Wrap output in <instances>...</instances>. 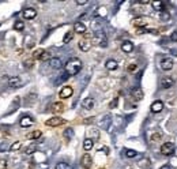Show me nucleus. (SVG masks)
<instances>
[{
  "mask_svg": "<svg viewBox=\"0 0 177 169\" xmlns=\"http://www.w3.org/2000/svg\"><path fill=\"white\" fill-rule=\"evenodd\" d=\"M64 70H66V74L68 76H72V75H76L79 71L82 70V62L78 57H72L64 64Z\"/></svg>",
  "mask_w": 177,
  "mask_h": 169,
  "instance_id": "nucleus-1",
  "label": "nucleus"
},
{
  "mask_svg": "<svg viewBox=\"0 0 177 169\" xmlns=\"http://www.w3.org/2000/svg\"><path fill=\"white\" fill-rule=\"evenodd\" d=\"M91 44L94 45H98V47L105 48L108 45V38H106V34L104 32H95L93 34V40H91Z\"/></svg>",
  "mask_w": 177,
  "mask_h": 169,
  "instance_id": "nucleus-2",
  "label": "nucleus"
},
{
  "mask_svg": "<svg viewBox=\"0 0 177 169\" xmlns=\"http://www.w3.org/2000/svg\"><path fill=\"white\" fill-rule=\"evenodd\" d=\"M174 150H176V146L172 142H166V143H164L161 146V153L164 156H172L174 153Z\"/></svg>",
  "mask_w": 177,
  "mask_h": 169,
  "instance_id": "nucleus-3",
  "label": "nucleus"
},
{
  "mask_svg": "<svg viewBox=\"0 0 177 169\" xmlns=\"http://www.w3.org/2000/svg\"><path fill=\"white\" fill-rule=\"evenodd\" d=\"M45 124L49 127H59V126H61V124H66V120L59 117V116H55V117L48 119L47 122H45Z\"/></svg>",
  "mask_w": 177,
  "mask_h": 169,
  "instance_id": "nucleus-4",
  "label": "nucleus"
},
{
  "mask_svg": "<svg viewBox=\"0 0 177 169\" xmlns=\"http://www.w3.org/2000/svg\"><path fill=\"white\" fill-rule=\"evenodd\" d=\"M173 59H170V57H164V59L161 60V63H159V67H161V70L164 71H170L172 68H173Z\"/></svg>",
  "mask_w": 177,
  "mask_h": 169,
  "instance_id": "nucleus-5",
  "label": "nucleus"
},
{
  "mask_svg": "<svg viewBox=\"0 0 177 169\" xmlns=\"http://www.w3.org/2000/svg\"><path fill=\"white\" fill-rule=\"evenodd\" d=\"M80 165H82L85 169H90L91 168V165H93V158H91V156L89 153H86V154H83L82 156Z\"/></svg>",
  "mask_w": 177,
  "mask_h": 169,
  "instance_id": "nucleus-6",
  "label": "nucleus"
},
{
  "mask_svg": "<svg viewBox=\"0 0 177 169\" xmlns=\"http://www.w3.org/2000/svg\"><path fill=\"white\" fill-rule=\"evenodd\" d=\"M159 86H161V89H170L174 86V79L170 76H164L159 82Z\"/></svg>",
  "mask_w": 177,
  "mask_h": 169,
  "instance_id": "nucleus-7",
  "label": "nucleus"
},
{
  "mask_svg": "<svg viewBox=\"0 0 177 169\" xmlns=\"http://www.w3.org/2000/svg\"><path fill=\"white\" fill-rule=\"evenodd\" d=\"M149 18H146V16H138V18H135L134 19V26L135 28H145L149 25Z\"/></svg>",
  "mask_w": 177,
  "mask_h": 169,
  "instance_id": "nucleus-8",
  "label": "nucleus"
},
{
  "mask_svg": "<svg viewBox=\"0 0 177 169\" xmlns=\"http://www.w3.org/2000/svg\"><path fill=\"white\" fill-rule=\"evenodd\" d=\"M72 93H74L72 87H71V86H64V87H61L59 95H60V98L66 100V98H70L71 95H72Z\"/></svg>",
  "mask_w": 177,
  "mask_h": 169,
  "instance_id": "nucleus-9",
  "label": "nucleus"
},
{
  "mask_svg": "<svg viewBox=\"0 0 177 169\" xmlns=\"http://www.w3.org/2000/svg\"><path fill=\"white\" fill-rule=\"evenodd\" d=\"M22 15H23L25 19H34L35 16H37V11H35L34 8L29 7V8H25L23 11H22Z\"/></svg>",
  "mask_w": 177,
  "mask_h": 169,
  "instance_id": "nucleus-10",
  "label": "nucleus"
},
{
  "mask_svg": "<svg viewBox=\"0 0 177 169\" xmlns=\"http://www.w3.org/2000/svg\"><path fill=\"white\" fill-rule=\"evenodd\" d=\"M94 105H95V101H94V98H93V97H86V98L82 101V106L85 108V109H87V110L93 109V108H94Z\"/></svg>",
  "mask_w": 177,
  "mask_h": 169,
  "instance_id": "nucleus-11",
  "label": "nucleus"
},
{
  "mask_svg": "<svg viewBox=\"0 0 177 169\" xmlns=\"http://www.w3.org/2000/svg\"><path fill=\"white\" fill-rule=\"evenodd\" d=\"M150 109H151V112H153V113H159V112L164 109V102L159 101V100L154 101L153 104H151V106H150Z\"/></svg>",
  "mask_w": 177,
  "mask_h": 169,
  "instance_id": "nucleus-12",
  "label": "nucleus"
},
{
  "mask_svg": "<svg viewBox=\"0 0 177 169\" xmlns=\"http://www.w3.org/2000/svg\"><path fill=\"white\" fill-rule=\"evenodd\" d=\"M20 127H30L34 124V119L32 117V116H23V117L20 119V122H19Z\"/></svg>",
  "mask_w": 177,
  "mask_h": 169,
  "instance_id": "nucleus-13",
  "label": "nucleus"
},
{
  "mask_svg": "<svg viewBox=\"0 0 177 169\" xmlns=\"http://www.w3.org/2000/svg\"><path fill=\"white\" fill-rule=\"evenodd\" d=\"M78 45H79V49L80 51H83V52H87V51H90V48H91V42L89 41V40H80L78 42Z\"/></svg>",
  "mask_w": 177,
  "mask_h": 169,
  "instance_id": "nucleus-14",
  "label": "nucleus"
},
{
  "mask_svg": "<svg viewBox=\"0 0 177 169\" xmlns=\"http://www.w3.org/2000/svg\"><path fill=\"white\" fill-rule=\"evenodd\" d=\"M20 85H22V81L19 76H10L8 78V86L10 87H19Z\"/></svg>",
  "mask_w": 177,
  "mask_h": 169,
  "instance_id": "nucleus-15",
  "label": "nucleus"
},
{
  "mask_svg": "<svg viewBox=\"0 0 177 169\" xmlns=\"http://www.w3.org/2000/svg\"><path fill=\"white\" fill-rule=\"evenodd\" d=\"M121 51L124 53H131V52L134 51V44L131 42V41H124L121 44Z\"/></svg>",
  "mask_w": 177,
  "mask_h": 169,
  "instance_id": "nucleus-16",
  "label": "nucleus"
},
{
  "mask_svg": "<svg viewBox=\"0 0 177 169\" xmlns=\"http://www.w3.org/2000/svg\"><path fill=\"white\" fill-rule=\"evenodd\" d=\"M74 32L75 33H79V34H85L86 33V26L82 23V22H75L74 23Z\"/></svg>",
  "mask_w": 177,
  "mask_h": 169,
  "instance_id": "nucleus-17",
  "label": "nucleus"
},
{
  "mask_svg": "<svg viewBox=\"0 0 177 169\" xmlns=\"http://www.w3.org/2000/svg\"><path fill=\"white\" fill-rule=\"evenodd\" d=\"M49 66L52 68H55V70H59V68H61V60L59 57H52L49 60Z\"/></svg>",
  "mask_w": 177,
  "mask_h": 169,
  "instance_id": "nucleus-18",
  "label": "nucleus"
},
{
  "mask_svg": "<svg viewBox=\"0 0 177 169\" xmlns=\"http://www.w3.org/2000/svg\"><path fill=\"white\" fill-rule=\"evenodd\" d=\"M63 110H64L63 102H55V104H52V112L53 113H61Z\"/></svg>",
  "mask_w": 177,
  "mask_h": 169,
  "instance_id": "nucleus-19",
  "label": "nucleus"
},
{
  "mask_svg": "<svg viewBox=\"0 0 177 169\" xmlns=\"http://www.w3.org/2000/svg\"><path fill=\"white\" fill-rule=\"evenodd\" d=\"M105 67H106V70L113 71V70H116V68L118 67V64H117V62H116V60H113V59H109V60H106Z\"/></svg>",
  "mask_w": 177,
  "mask_h": 169,
  "instance_id": "nucleus-20",
  "label": "nucleus"
},
{
  "mask_svg": "<svg viewBox=\"0 0 177 169\" xmlns=\"http://www.w3.org/2000/svg\"><path fill=\"white\" fill-rule=\"evenodd\" d=\"M131 94H132V97H134L135 100H142L143 98V91H142L140 87H134L132 91H131Z\"/></svg>",
  "mask_w": 177,
  "mask_h": 169,
  "instance_id": "nucleus-21",
  "label": "nucleus"
},
{
  "mask_svg": "<svg viewBox=\"0 0 177 169\" xmlns=\"http://www.w3.org/2000/svg\"><path fill=\"white\" fill-rule=\"evenodd\" d=\"M93 146H94V141L90 139V138H86L85 141H83V149L86 150V151H90L93 149Z\"/></svg>",
  "mask_w": 177,
  "mask_h": 169,
  "instance_id": "nucleus-22",
  "label": "nucleus"
},
{
  "mask_svg": "<svg viewBox=\"0 0 177 169\" xmlns=\"http://www.w3.org/2000/svg\"><path fill=\"white\" fill-rule=\"evenodd\" d=\"M110 122H112V119H110V116L108 115V116H105V117L99 122V126L102 127L104 130H108L109 128V126H110Z\"/></svg>",
  "mask_w": 177,
  "mask_h": 169,
  "instance_id": "nucleus-23",
  "label": "nucleus"
},
{
  "mask_svg": "<svg viewBox=\"0 0 177 169\" xmlns=\"http://www.w3.org/2000/svg\"><path fill=\"white\" fill-rule=\"evenodd\" d=\"M151 6H153V8L155 10V11L162 12L164 11V6H165V3H164V1H151Z\"/></svg>",
  "mask_w": 177,
  "mask_h": 169,
  "instance_id": "nucleus-24",
  "label": "nucleus"
},
{
  "mask_svg": "<svg viewBox=\"0 0 177 169\" xmlns=\"http://www.w3.org/2000/svg\"><path fill=\"white\" fill-rule=\"evenodd\" d=\"M41 135H42V132H41V131L35 130V131H33V132H29V134L26 135V138H28V139H38Z\"/></svg>",
  "mask_w": 177,
  "mask_h": 169,
  "instance_id": "nucleus-25",
  "label": "nucleus"
},
{
  "mask_svg": "<svg viewBox=\"0 0 177 169\" xmlns=\"http://www.w3.org/2000/svg\"><path fill=\"white\" fill-rule=\"evenodd\" d=\"M63 135H64V138H66L67 141H70L71 138L74 136V130H72V128H66L64 132H63Z\"/></svg>",
  "mask_w": 177,
  "mask_h": 169,
  "instance_id": "nucleus-26",
  "label": "nucleus"
},
{
  "mask_svg": "<svg viewBox=\"0 0 177 169\" xmlns=\"http://www.w3.org/2000/svg\"><path fill=\"white\" fill-rule=\"evenodd\" d=\"M124 154H126L128 158H134L138 156V151H135V150H132V149H126L124 150Z\"/></svg>",
  "mask_w": 177,
  "mask_h": 169,
  "instance_id": "nucleus-27",
  "label": "nucleus"
},
{
  "mask_svg": "<svg viewBox=\"0 0 177 169\" xmlns=\"http://www.w3.org/2000/svg\"><path fill=\"white\" fill-rule=\"evenodd\" d=\"M14 29H15V30H18V32H22V30L25 29L23 21H16L15 23H14Z\"/></svg>",
  "mask_w": 177,
  "mask_h": 169,
  "instance_id": "nucleus-28",
  "label": "nucleus"
},
{
  "mask_svg": "<svg viewBox=\"0 0 177 169\" xmlns=\"http://www.w3.org/2000/svg\"><path fill=\"white\" fill-rule=\"evenodd\" d=\"M20 147H22V142H14V143L10 146V151H18Z\"/></svg>",
  "mask_w": 177,
  "mask_h": 169,
  "instance_id": "nucleus-29",
  "label": "nucleus"
},
{
  "mask_svg": "<svg viewBox=\"0 0 177 169\" xmlns=\"http://www.w3.org/2000/svg\"><path fill=\"white\" fill-rule=\"evenodd\" d=\"M55 169H72V166L67 162H59V164H56Z\"/></svg>",
  "mask_w": 177,
  "mask_h": 169,
  "instance_id": "nucleus-30",
  "label": "nucleus"
},
{
  "mask_svg": "<svg viewBox=\"0 0 177 169\" xmlns=\"http://www.w3.org/2000/svg\"><path fill=\"white\" fill-rule=\"evenodd\" d=\"M44 49H35L34 52H33V59H37V60H39L41 59V56L44 55Z\"/></svg>",
  "mask_w": 177,
  "mask_h": 169,
  "instance_id": "nucleus-31",
  "label": "nucleus"
},
{
  "mask_svg": "<svg viewBox=\"0 0 177 169\" xmlns=\"http://www.w3.org/2000/svg\"><path fill=\"white\" fill-rule=\"evenodd\" d=\"M72 37H74V32L66 33V35H64V38H63V42H64V44H68L71 40H72Z\"/></svg>",
  "mask_w": 177,
  "mask_h": 169,
  "instance_id": "nucleus-32",
  "label": "nucleus"
},
{
  "mask_svg": "<svg viewBox=\"0 0 177 169\" xmlns=\"http://www.w3.org/2000/svg\"><path fill=\"white\" fill-rule=\"evenodd\" d=\"M37 150V143H32L30 146L26 147V154H33Z\"/></svg>",
  "mask_w": 177,
  "mask_h": 169,
  "instance_id": "nucleus-33",
  "label": "nucleus"
},
{
  "mask_svg": "<svg viewBox=\"0 0 177 169\" xmlns=\"http://www.w3.org/2000/svg\"><path fill=\"white\" fill-rule=\"evenodd\" d=\"M106 8L105 7H98L97 8V12H95V15H99V16H106Z\"/></svg>",
  "mask_w": 177,
  "mask_h": 169,
  "instance_id": "nucleus-34",
  "label": "nucleus"
},
{
  "mask_svg": "<svg viewBox=\"0 0 177 169\" xmlns=\"http://www.w3.org/2000/svg\"><path fill=\"white\" fill-rule=\"evenodd\" d=\"M48 59H49V60H51L52 59V57H51V52H48V51H45V52H44V55L42 56H41V59H39V60H41V62H47V60Z\"/></svg>",
  "mask_w": 177,
  "mask_h": 169,
  "instance_id": "nucleus-35",
  "label": "nucleus"
},
{
  "mask_svg": "<svg viewBox=\"0 0 177 169\" xmlns=\"http://www.w3.org/2000/svg\"><path fill=\"white\" fill-rule=\"evenodd\" d=\"M117 104H118V98H117V97H114V98L112 100V102L109 104V108H110V109H113V108L117 106Z\"/></svg>",
  "mask_w": 177,
  "mask_h": 169,
  "instance_id": "nucleus-36",
  "label": "nucleus"
},
{
  "mask_svg": "<svg viewBox=\"0 0 177 169\" xmlns=\"http://www.w3.org/2000/svg\"><path fill=\"white\" fill-rule=\"evenodd\" d=\"M161 138H162V135L159 134V132H155V134H153V135H151V141L157 142V141H159Z\"/></svg>",
  "mask_w": 177,
  "mask_h": 169,
  "instance_id": "nucleus-37",
  "label": "nucleus"
},
{
  "mask_svg": "<svg viewBox=\"0 0 177 169\" xmlns=\"http://www.w3.org/2000/svg\"><path fill=\"white\" fill-rule=\"evenodd\" d=\"M35 98H37V95H35L34 93H32V94H29V101L28 102H34Z\"/></svg>",
  "mask_w": 177,
  "mask_h": 169,
  "instance_id": "nucleus-38",
  "label": "nucleus"
},
{
  "mask_svg": "<svg viewBox=\"0 0 177 169\" xmlns=\"http://www.w3.org/2000/svg\"><path fill=\"white\" fill-rule=\"evenodd\" d=\"M25 67L32 68L33 67V60H26V62H25Z\"/></svg>",
  "mask_w": 177,
  "mask_h": 169,
  "instance_id": "nucleus-39",
  "label": "nucleus"
},
{
  "mask_svg": "<svg viewBox=\"0 0 177 169\" xmlns=\"http://www.w3.org/2000/svg\"><path fill=\"white\" fill-rule=\"evenodd\" d=\"M6 168H7V161L0 160V169H6Z\"/></svg>",
  "mask_w": 177,
  "mask_h": 169,
  "instance_id": "nucleus-40",
  "label": "nucleus"
},
{
  "mask_svg": "<svg viewBox=\"0 0 177 169\" xmlns=\"http://www.w3.org/2000/svg\"><path fill=\"white\" fill-rule=\"evenodd\" d=\"M170 40H172V41H177V30L170 34Z\"/></svg>",
  "mask_w": 177,
  "mask_h": 169,
  "instance_id": "nucleus-41",
  "label": "nucleus"
},
{
  "mask_svg": "<svg viewBox=\"0 0 177 169\" xmlns=\"http://www.w3.org/2000/svg\"><path fill=\"white\" fill-rule=\"evenodd\" d=\"M101 151H104L105 154H109V147H106V146H104V147H101Z\"/></svg>",
  "mask_w": 177,
  "mask_h": 169,
  "instance_id": "nucleus-42",
  "label": "nucleus"
},
{
  "mask_svg": "<svg viewBox=\"0 0 177 169\" xmlns=\"http://www.w3.org/2000/svg\"><path fill=\"white\" fill-rule=\"evenodd\" d=\"M76 4L78 6H85V4H87L86 0H79V1H76Z\"/></svg>",
  "mask_w": 177,
  "mask_h": 169,
  "instance_id": "nucleus-43",
  "label": "nucleus"
},
{
  "mask_svg": "<svg viewBox=\"0 0 177 169\" xmlns=\"http://www.w3.org/2000/svg\"><path fill=\"white\" fill-rule=\"evenodd\" d=\"M159 169H172V166H170V165H164V166H161Z\"/></svg>",
  "mask_w": 177,
  "mask_h": 169,
  "instance_id": "nucleus-44",
  "label": "nucleus"
},
{
  "mask_svg": "<svg viewBox=\"0 0 177 169\" xmlns=\"http://www.w3.org/2000/svg\"><path fill=\"white\" fill-rule=\"evenodd\" d=\"M135 68H136V66H135V64H132V66H130V67H128V70H130V71H134Z\"/></svg>",
  "mask_w": 177,
  "mask_h": 169,
  "instance_id": "nucleus-45",
  "label": "nucleus"
},
{
  "mask_svg": "<svg viewBox=\"0 0 177 169\" xmlns=\"http://www.w3.org/2000/svg\"><path fill=\"white\" fill-rule=\"evenodd\" d=\"M99 169H105V168H99Z\"/></svg>",
  "mask_w": 177,
  "mask_h": 169,
  "instance_id": "nucleus-46",
  "label": "nucleus"
}]
</instances>
